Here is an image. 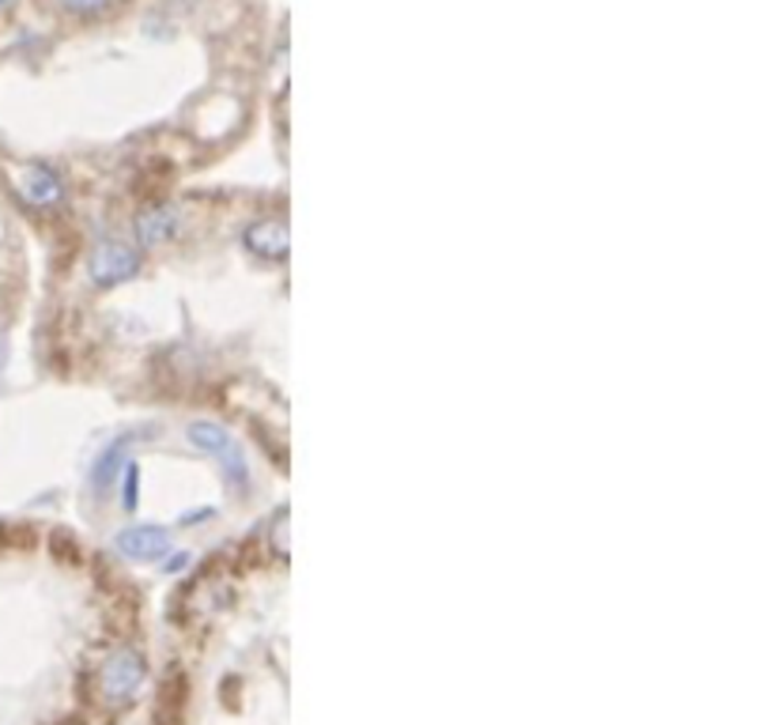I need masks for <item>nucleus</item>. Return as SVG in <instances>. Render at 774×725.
<instances>
[{
	"label": "nucleus",
	"instance_id": "f257e3e1",
	"mask_svg": "<svg viewBox=\"0 0 774 725\" xmlns=\"http://www.w3.org/2000/svg\"><path fill=\"white\" fill-rule=\"evenodd\" d=\"M99 681H103V695L114 703H128L136 695V687L144 681V657L136 650H114L106 657V665L99 669Z\"/></svg>",
	"mask_w": 774,
	"mask_h": 725
},
{
	"label": "nucleus",
	"instance_id": "f03ea898",
	"mask_svg": "<svg viewBox=\"0 0 774 725\" xmlns=\"http://www.w3.org/2000/svg\"><path fill=\"white\" fill-rule=\"evenodd\" d=\"M189 438H193V446H200L205 454L219 457V465H224L227 476L238 484V488L250 480V469H246L242 449L230 443V435H227L224 427H216V424H189Z\"/></svg>",
	"mask_w": 774,
	"mask_h": 725
},
{
	"label": "nucleus",
	"instance_id": "7ed1b4c3",
	"mask_svg": "<svg viewBox=\"0 0 774 725\" xmlns=\"http://www.w3.org/2000/svg\"><path fill=\"white\" fill-rule=\"evenodd\" d=\"M87 272L95 283H110V288H114V283H125L141 272V253L125 242H103L95 253H91Z\"/></svg>",
	"mask_w": 774,
	"mask_h": 725
},
{
	"label": "nucleus",
	"instance_id": "20e7f679",
	"mask_svg": "<svg viewBox=\"0 0 774 725\" xmlns=\"http://www.w3.org/2000/svg\"><path fill=\"white\" fill-rule=\"evenodd\" d=\"M171 548V534L159 526H133L125 534H117V552H125L128 559H159Z\"/></svg>",
	"mask_w": 774,
	"mask_h": 725
},
{
	"label": "nucleus",
	"instance_id": "39448f33",
	"mask_svg": "<svg viewBox=\"0 0 774 725\" xmlns=\"http://www.w3.org/2000/svg\"><path fill=\"white\" fill-rule=\"evenodd\" d=\"M178 231V213L171 205H159V208H147L136 219V238L144 246H159V242H171V235Z\"/></svg>",
	"mask_w": 774,
	"mask_h": 725
},
{
	"label": "nucleus",
	"instance_id": "423d86ee",
	"mask_svg": "<svg viewBox=\"0 0 774 725\" xmlns=\"http://www.w3.org/2000/svg\"><path fill=\"white\" fill-rule=\"evenodd\" d=\"M288 242H291L288 227H283L280 219H261V224H254L250 231H246V246L261 257H283L288 253Z\"/></svg>",
	"mask_w": 774,
	"mask_h": 725
},
{
	"label": "nucleus",
	"instance_id": "0eeeda50",
	"mask_svg": "<svg viewBox=\"0 0 774 725\" xmlns=\"http://www.w3.org/2000/svg\"><path fill=\"white\" fill-rule=\"evenodd\" d=\"M16 186H20V193L31 205H53L61 197V182L50 167H27Z\"/></svg>",
	"mask_w": 774,
	"mask_h": 725
},
{
	"label": "nucleus",
	"instance_id": "6e6552de",
	"mask_svg": "<svg viewBox=\"0 0 774 725\" xmlns=\"http://www.w3.org/2000/svg\"><path fill=\"white\" fill-rule=\"evenodd\" d=\"M106 4L110 0H64V8H72V12H80V15H95V12H103Z\"/></svg>",
	"mask_w": 774,
	"mask_h": 725
},
{
	"label": "nucleus",
	"instance_id": "1a4fd4ad",
	"mask_svg": "<svg viewBox=\"0 0 774 725\" xmlns=\"http://www.w3.org/2000/svg\"><path fill=\"white\" fill-rule=\"evenodd\" d=\"M136 480H141V473H136V465H128V473H125V507H133V503H136Z\"/></svg>",
	"mask_w": 774,
	"mask_h": 725
}]
</instances>
